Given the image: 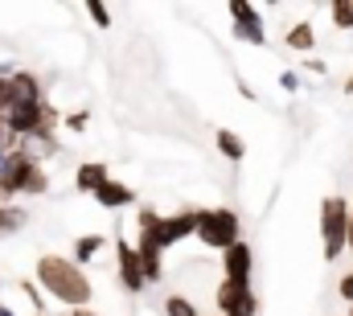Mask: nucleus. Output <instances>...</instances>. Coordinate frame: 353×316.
Wrapping results in <instances>:
<instances>
[{"instance_id": "1", "label": "nucleus", "mask_w": 353, "mask_h": 316, "mask_svg": "<svg viewBox=\"0 0 353 316\" xmlns=\"http://www.w3.org/2000/svg\"><path fill=\"white\" fill-rule=\"evenodd\" d=\"M33 284H37V292H46L50 300H58L66 308H90V300H94L90 275L66 255H41L33 267Z\"/></svg>"}, {"instance_id": "2", "label": "nucleus", "mask_w": 353, "mask_h": 316, "mask_svg": "<svg viewBox=\"0 0 353 316\" xmlns=\"http://www.w3.org/2000/svg\"><path fill=\"white\" fill-rule=\"evenodd\" d=\"M0 185H4L12 197H21V193H25V197H46V193H50V172L29 157L25 148H17V152H8V157H4Z\"/></svg>"}, {"instance_id": "3", "label": "nucleus", "mask_w": 353, "mask_h": 316, "mask_svg": "<svg viewBox=\"0 0 353 316\" xmlns=\"http://www.w3.org/2000/svg\"><path fill=\"white\" fill-rule=\"evenodd\" d=\"M193 238L205 246V250H230L234 242H243V218L230 210V206H214V210H197V230Z\"/></svg>"}, {"instance_id": "4", "label": "nucleus", "mask_w": 353, "mask_h": 316, "mask_svg": "<svg viewBox=\"0 0 353 316\" xmlns=\"http://www.w3.org/2000/svg\"><path fill=\"white\" fill-rule=\"evenodd\" d=\"M345 235H350V201L341 193H329L321 201V246L329 263L345 255Z\"/></svg>"}, {"instance_id": "5", "label": "nucleus", "mask_w": 353, "mask_h": 316, "mask_svg": "<svg viewBox=\"0 0 353 316\" xmlns=\"http://www.w3.org/2000/svg\"><path fill=\"white\" fill-rule=\"evenodd\" d=\"M136 255H165V214H157L152 206L136 210Z\"/></svg>"}, {"instance_id": "6", "label": "nucleus", "mask_w": 353, "mask_h": 316, "mask_svg": "<svg viewBox=\"0 0 353 316\" xmlns=\"http://www.w3.org/2000/svg\"><path fill=\"white\" fill-rule=\"evenodd\" d=\"M230 21H234V37L247 41V46H267V29H263V17L255 4L247 0H230Z\"/></svg>"}, {"instance_id": "7", "label": "nucleus", "mask_w": 353, "mask_h": 316, "mask_svg": "<svg viewBox=\"0 0 353 316\" xmlns=\"http://www.w3.org/2000/svg\"><path fill=\"white\" fill-rule=\"evenodd\" d=\"M115 275H119L123 292H132V296H140V292L148 288V284H144V271H140V259H136V246L123 235L115 238Z\"/></svg>"}, {"instance_id": "8", "label": "nucleus", "mask_w": 353, "mask_h": 316, "mask_svg": "<svg viewBox=\"0 0 353 316\" xmlns=\"http://www.w3.org/2000/svg\"><path fill=\"white\" fill-rule=\"evenodd\" d=\"M251 271H255V250H251L247 238L234 242L230 250H222V279H230V284H247V288H251Z\"/></svg>"}, {"instance_id": "9", "label": "nucleus", "mask_w": 353, "mask_h": 316, "mask_svg": "<svg viewBox=\"0 0 353 316\" xmlns=\"http://www.w3.org/2000/svg\"><path fill=\"white\" fill-rule=\"evenodd\" d=\"M8 107H33V103H46V90H41V79L33 70H12L8 79Z\"/></svg>"}, {"instance_id": "10", "label": "nucleus", "mask_w": 353, "mask_h": 316, "mask_svg": "<svg viewBox=\"0 0 353 316\" xmlns=\"http://www.w3.org/2000/svg\"><path fill=\"white\" fill-rule=\"evenodd\" d=\"M90 197H94L103 210H128V206H136V189H132V185H123V181H115V177H107Z\"/></svg>"}, {"instance_id": "11", "label": "nucleus", "mask_w": 353, "mask_h": 316, "mask_svg": "<svg viewBox=\"0 0 353 316\" xmlns=\"http://www.w3.org/2000/svg\"><path fill=\"white\" fill-rule=\"evenodd\" d=\"M197 230V210H176V214H165V250H173L176 242L193 238Z\"/></svg>"}, {"instance_id": "12", "label": "nucleus", "mask_w": 353, "mask_h": 316, "mask_svg": "<svg viewBox=\"0 0 353 316\" xmlns=\"http://www.w3.org/2000/svg\"><path fill=\"white\" fill-rule=\"evenodd\" d=\"M107 177H111L107 160H83V164L74 168V189H79V193H94Z\"/></svg>"}, {"instance_id": "13", "label": "nucleus", "mask_w": 353, "mask_h": 316, "mask_svg": "<svg viewBox=\"0 0 353 316\" xmlns=\"http://www.w3.org/2000/svg\"><path fill=\"white\" fill-rule=\"evenodd\" d=\"M247 296H251V288H247V284H230V279H222V284L214 288V304H218V313H222V316L234 313Z\"/></svg>"}, {"instance_id": "14", "label": "nucleus", "mask_w": 353, "mask_h": 316, "mask_svg": "<svg viewBox=\"0 0 353 316\" xmlns=\"http://www.w3.org/2000/svg\"><path fill=\"white\" fill-rule=\"evenodd\" d=\"M29 226V210L25 206H0V238H12V235H21Z\"/></svg>"}, {"instance_id": "15", "label": "nucleus", "mask_w": 353, "mask_h": 316, "mask_svg": "<svg viewBox=\"0 0 353 316\" xmlns=\"http://www.w3.org/2000/svg\"><path fill=\"white\" fill-rule=\"evenodd\" d=\"M214 144H218V152H222V157L234 160V164L247 157V140H243L239 132H230V128H218V132H214Z\"/></svg>"}, {"instance_id": "16", "label": "nucleus", "mask_w": 353, "mask_h": 316, "mask_svg": "<svg viewBox=\"0 0 353 316\" xmlns=\"http://www.w3.org/2000/svg\"><path fill=\"white\" fill-rule=\"evenodd\" d=\"M288 50H296V54H312V46H316V29H312V21H296L292 29H288Z\"/></svg>"}, {"instance_id": "17", "label": "nucleus", "mask_w": 353, "mask_h": 316, "mask_svg": "<svg viewBox=\"0 0 353 316\" xmlns=\"http://www.w3.org/2000/svg\"><path fill=\"white\" fill-rule=\"evenodd\" d=\"M107 246V238L103 235H79L74 238V255H70V263H79V267H87L90 259H99V250Z\"/></svg>"}, {"instance_id": "18", "label": "nucleus", "mask_w": 353, "mask_h": 316, "mask_svg": "<svg viewBox=\"0 0 353 316\" xmlns=\"http://www.w3.org/2000/svg\"><path fill=\"white\" fill-rule=\"evenodd\" d=\"M329 17L337 29H353V0H333L329 4Z\"/></svg>"}, {"instance_id": "19", "label": "nucleus", "mask_w": 353, "mask_h": 316, "mask_svg": "<svg viewBox=\"0 0 353 316\" xmlns=\"http://www.w3.org/2000/svg\"><path fill=\"white\" fill-rule=\"evenodd\" d=\"M165 316H201L193 308V300H185V296H165Z\"/></svg>"}, {"instance_id": "20", "label": "nucleus", "mask_w": 353, "mask_h": 316, "mask_svg": "<svg viewBox=\"0 0 353 316\" xmlns=\"http://www.w3.org/2000/svg\"><path fill=\"white\" fill-rule=\"evenodd\" d=\"M21 148V140L12 136V128L4 124V115H0V157H8V152H17Z\"/></svg>"}, {"instance_id": "21", "label": "nucleus", "mask_w": 353, "mask_h": 316, "mask_svg": "<svg viewBox=\"0 0 353 316\" xmlns=\"http://www.w3.org/2000/svg\"><path fill=\"white\" fill-rule=\"evenodd\" d=\"M87 12H90V21H94L99 29H111V12H107V4H99V0H87Z\"/></svg>"}, {"instance_id": "22", "label": "nucleus", "mask_w": 353, "mask_h": 316, "mask_svg": "<svg viewBox=\"0 0 353 316\" xmlns=\"http://www.w3.org/2000/svg\"><path fill=\"white\" fill-rule=\"evenodd\" d=\"M62 124H66L70 132H83L90 124V111H70V115H62Z\"/></svg>"}, {"instance_id": "23", "label": "nucleus", "mask_w": 353, "mask_h": 316, "mask_svg": "<svg viewBox=\"0 0 353 316\" xmlns=\"http://www.w3.org/2000/svg\"><path fill=\"white\" fill-rule=\"evenodd\" d=\"M226 316H259V296L251 292V296H247V300H243V304H239L234 313H226Z\"/></svg>"}, {"instance_id": "24", "label": "nucleus", "mask_w": 353, "mask_h": 316, "mask_svg": "<svg viewBox=\"0 0 353 316\" xmlns=\"http://www.w3.org/2000/svg\"><path fill=\"white\" fill-rule=\"evenodd\" d=\"M279 86H283L288 95H296V90H300L304 82H300V75H296V70H283V75H279Z\"/></svg>"}, {"instance_id": "25", "label": "nucleus", "mask_w": 353, "mask_h": 316, "mask_svg": "<svg viewBox=\"0 0 353 316\" xmlns=\"http://www.w3.org/2000/svg\"><path fill=\"white\" fill-rule=\"evenodd\" d=\"M337 292H341V300H345V304H353V271H345V275H341Z\"/></svg>"}, {"instance_id": "26", "label": "nucleus", "mask_w": 353, "mask_h": 316, "mask_svg": "<svg viewBox=\"0 0 353 316\" xmlns=\"http://www.w3.org/2000/svg\"><path fill=\"white\" fill-rule=\"evenodd\" d=\"M304 70H312V75H329V62H321V58H308V62H304Z\"/></svg>"}, {"instance_id": "27", "label": "nucleus", "mask_w": 353, "mask_h": 316, "mask_svg": "<svg viewBox=\"0 0 353 316\" xmlns=\"http://www.w3.org/2000/svg\"><path fill=\"white\" fill-rule=\"evenodd\" d=\"M239 95H243L247 103H255V99H259V95H255V86H251V82H243V79H239Z\"/></svg>"}, {"instance_id": "28", "label": "nucleus", "mask_w": 353, "mask_h": 316, "mask_svg": "<svg viewBox=\"0 0 353 316\" xmlns=\"http://www.w3.org/2000/svg\"><path fill=\"white\" fill-rule=\"evenodd\" d=\"M8 103H12V99H8V79H0V115L8 111Z\"/></svg>"}, {"instance_id": "29", "label": "nucleus", "mask_w": 353, "mask_h": 316, "mask_svg": "<svg viewBox=\"0 0 353 316\" xmlns=\"http://www.w3.org/2000/svg\"><path fill=\"white\" fill-rule=\"evenodd\" d=\"M345 250L353 255V201H350V235H345Z\"/></svg>"}, {"instance_id": "30", "label": "nucleus", "mask_w": 353, "mask_h": 316, "mask_svg": "<svg viewBox=\"0 0 353 316\" xmlns=\"http://www.w3.org/2000/svg\"><path fill=\"white\" fill-rule=\"evenodd\" d=\"M70 316H99L94 308H70Z\"/></svg>"}, {"instance_id": "31", "label": "nucleus", "mask_w": 353, "mask_h": 316, "mask_svg": "<svg viewBox=\"0 0 353 316\" xmlns=\"http://www.w3.org/2000/svg\"><path fill=\"white\" fill-rule=\"evenodd\" d=\"M0 316H21V313H17L12 304H0Z\"/></svg>"}, {"instance_id": "32", "label": "nucleus", "mask_w": 353, "mask_h": 316, "mask_svg": "<svg viewBox=\"0 0 353 316\" xmlns=\"http://www.w3.org/2000/svg\"><path fill=\"white\" fill-rule=\"evenodd\" d=\"M341 90H345V95H353V70H350V79H345V86H341Z\"/></svg>"}, {"instance_id": "33", "label": "nucleus", "mask_w": 353, "mask_h": 316, "mask_svg": "<svg viewBox=\"0 0 353 316\" xmlns=\"http://www.w3.org/2000/svg\"><path fill=\"white\" fill-rule=\"evenodd\" d=\"M33 316H50V313H33Z\"/></svg>"}, {"instance_id": "34", "label": "nucleus", "mask_w": 353, "mask_h": 316, "mask_svg": "<svg viewBox=\"0 0 353 316\" xmlns=\"http://www.w3.org/2000/svg\"><path fill=\"white\" fill-rule=\"evenodd\" d=\"M0 168H4V157H0Z\"/></svg>"}, {"instance_id": "35", "label": "nucleus", "mask_w": 353, "mask_h": 316, "mask_svg": "<svg viewBox=\"0 0 353 316\" xmlns=\"http://www.w3.org/2000/svg\"><path fill=\"white\" fill-rule=\"evenodd\" d=\"M350 316H353V304H350Z\"/></svg>"}]
</instances>
